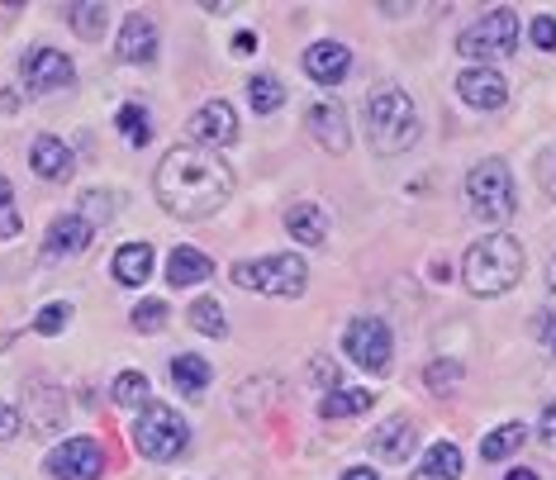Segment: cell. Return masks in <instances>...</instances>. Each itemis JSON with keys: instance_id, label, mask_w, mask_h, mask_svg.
Instances as JSON below:
<instances>
[{"instance_id": "6da1fadb", "label": "cell", "mask_w": 556, "mask_h": 480, "mask_svg": "<svg viewBox=\"0 0 556 480\" xmlns=\"http://www.w3.org/2000/svg\"><path fill=\"white\" fill-rule=\"evenodd\" d=\"M153 186H157L162 210L176 214V219H210L214 210L229 205L233 172L219 153L186 143V148H172V153L157 162Z\"/></svg>"}, {"instance_id": "1f68e13d", "label": "cell", "mask_w": 556, "mask_h": 480, "mask_svg": "<svg viewBox=\"0 0 556 480\" xmlns=\"http://www.w3.org/2000/svg\"><path fill=\"white\" fill-rule=\"evenodd\" d=\"M67 324H72V305H67V300H53V305H43L39 319H34V328H39L43 338H58Z\"/></svg>"}, {"instance_id": "ee69618b", "label": "cell", "mask_w": 556, "mask_h": 480, "mask_svg": "<svg viewBox=\"0 0 556 480\" xmlns=\"http://www.w3.org/2000/svg\"><path fill=\"white\" fill-rule=\"evenodd\" d=\"M504 480H538L533 471H528V466H514V471L509 476H504Z\"/></svg>"}, {"instance_id": "4dcf8cb0", "label": "cell", "mask_w": 556, "mask_h": 480, "mask_svg": "<svg viewBox=\"0 0 556 480\" xmlns=\"http://www.w3.org/2000/svg\"><path fill=\"white\" fill-rule=\"evenodd\" d=\"M67 20H72V29H77L81 39H100V34H105L110 10H105V5H72Z\"/></svg>"}, {"instance_id": "ba28073f", "label": "cell", "mask_w": 556, "mask_h": 480, "mask_svg": "<svg viewBox=\"0 0 556 480\" xmlns=\"http://www.w3.org/2000/svg\"><path fill=\"white\" fill-rule=\"evenodd\" d=\"M343 352L366 371H390V352H395V338H390L386 319H376V314H357V319L348 324L343 333Z\"/></svg>"}, {"instance_id": "7a4b0ae2", "label": "cell", "mask_w": 556, "mask_h": 480, "mask_svg": "<svg viewBox=\"0 0 556 480\" xmlns=\"http://www.w3.org/2000/svg\"><path fill=\"white\" fill-rule=\"evenodd\" d=\"M462 276H466V290L485 295V300L514 290L518 276H523V248H518V238L490 233V238H480V243H471L466 248V262H462Z\"/></svg>"}, {"instance_id": "277c9868", "label": "cell", "mask_w": 556, "mask_h": 480, "mask_svg": "<svg viewBox=\"0 0 556 480\" xmlns=\"http://www.w3.org/2000/svg\"><path fill=\"white\" fill-rule=\"evenodd\" d=\"M229 276L238 290H257V295H271V300H295L309 286V267L300 252H271V257H257V262H233Z\"/></svg>"}, {"instance_id": "603a6c76", "label": "cell", "mask_w": 556, "mask_h": 480, "mask_svg": "<svg viewBox=\"0 0 556 480\" xmlns=\"http://www.w3.org/2000/svg\"><path fill=\"white\" fill-rule=\"evenodd\" d=\"M153 276V243H124L115 252V281L119 286H143Z\"/></svg>"}, {"instance_id": "9c48e42d", "label": "cell", "mask_w": 556, "mask_h": 480, "mask_svg": "<svg viewBox=\"0 0 556 480\" xmlns=\"http://www.w3.org/2000/svg\"><path fill=\"white\" fill-rule=\"evenodd\" d=\"M43 466L53 480H100V471H105V452H100L96 438H67L48 452Z\"/></svg>"}, {"instance_id": "8992f818", "label": "cell", "mask_w": 556, "mask_h": 480, "mask_svg": "<svg viewBox=\"0 0 556 480\" xmlns=\"http://www.w3.org/2000/svg\"><path fill=\"white\" fill-rule=\"evenodd\" d=\"M457 53L471 58V67H490V58H509L518 53V15L509 5H495L490 15H480L476 24H466Z\"/></svg>"}, {"instance_id": "ffe728a7", "label": "cell", "mask_w": 556, "mask_h": 480, "mask_svg": "<svg viewBox=\"0 0 556 480\" xmlns=\"http://www.w3.org/2000/svg\"><path fill=\"white\" fill-rule=\"evenodd\" d=\"M210 381H214V366L200 357V352H181V357L172 362V386L181 390V395L200 400V395L210 390Z\"/></svg>"}, {"instance_id": "ac0fdd59", "label": "cell", "mask_w": 556, "mask_h": 480, "mask_svg": "<svg viewBox=\"0 0 556 480\" xmlns=\"http://www.w3.org/2000/svg\"><path fill=\"white\" fill-rule=\"evenodd\" d=\"M29 167H34V176H43V181H67L77 162H72V148L62 143V138L39 134L29 148Z\"/></svg>"}, {"instance_id": "7bdbcfd3", "label": "cell", "mask_w": 556, "mask_h": 480, "mask_svg": "<svg viewBox=\"0 0 556 480\" xmlns=\"http://www.w3.org/2000/svg\"><path fill=\"white\" fill-rule=\"evenodd\" d=\"M343 480H381V476H376V466H348Z\"/></svg>"}, {"instance_id": "30bf717a", "label": "cell", "mask_w": 556, "mask_h": 480, "mask_svg": "<svg viewBox=\"0 0 556 480\" xmlns=\"http://www.w3.org/2000/svg\"><path fill=\"white\" fill-rule=\"evenodd\" d=\"M20 77H24L29 91L48 96V91H62V86L77 81V67H72V58L58 53V48H29V53H24Z\"/></svg>"}, {"instance_id": "2e32d148", "label": "cell", "mask_w": 556, "mask_h": 480, "mask_svg": "<svg viewBox=\"0 0 556 480\" xmlns=\"http://www.w3.org/2000/svg\"><path fill=\"white\" fill-rule=\"evenodd\" d=\"M348 67H352L348 43L324 39V43L305 48V72H309V81H319V86H338V81L348 77Z\"/></svg>"}, {"instance_id": "4fadbf2b", "label": "cell", "mask_w": 556, "mask_h": 480, "mask_svg": "<svg viewBox=\"0 0 556 480\" xmlns=\"http://www.w3.org/2000/svg\"><path fill=\"white\" fill-rule=\"evenodd\" d=\"M305 124H309V134L319 138L328 153H348V143H352V134H348V110L338 105L333 96L314 100L309 115H305Z\"/></svg>"}, {"instance_id": "3957f363", "label": "cell", "mask_w": 556, "mask_h": 480, "mask_svg": "<svg viewBox=\"0 0 556 480\" xmlns=\"http://www.w3.org/2000/svg\"><path fill=\"white\" fill-rule=\"evenodd\" d=\"M366 138H371L376 153H386V157L414 148V138H419V110H414V100L404 96L400 86L371 91V100H366Z\"/></svg>"}, {"instance_id": "52a82bcc", "label": "cell", "mask_w": 556, "mask_h": 480, "mask_svg": "<svg viewBox=\"0 0 556 480\" xmlns=\"http://www.w3.org/2000/svg\"><path fill=\"white\" fill-rule=\"evenodd\" d=\"M466 200H471V214L480 224H504L514 214V172L500 157L476 162L466 176Z\"/></svg>"}, {"instance_id": "f35d334b", "label": "cell", "mask_w": 556, "mask_h": 480, "mask_svg": "<svg viewBox=\"0 0 556 480\" xmlns=\"http://www.w3.org/2000/svg\"><path fill=\"white\" fill-rule=\"evenodd\" d=\"M538 181H542V191H547V195H556V148H547V153H542Z\"/></svg>"}, {"instance_id": "e0dca14e", "label": "cell", "mask_w": 556, "mask_h": 480, "mask_svg": "<svg viewBox=\"0 0 556 480\" xmlns=\"http://www.w3.org/2000/svg\"><path fill=\"white\" fill-rule=\"evenodd\" d=\"M157 58V24L148 15H129L119 29V62H134V67H148Z\"/></svg>"}, {"instance_id": "5bb4252c", "label": "cell", "mask_w": 556, "mask_h": 480, "mask_svg": "<svg viewBox=\"0 0 556 480\" xmlns=\"http://www.w3.org/2000/svg\"><path fill=\"white\" fill-rule=\"evenodd\" d=\"M414 447H419V428H414L409 419H386V424L371 433V457H376V462L409 466Z\"/></svg>"}, {"instance_id": "484cf974", "label": "cell", "mask_w": 556, "mask_h": 480, "mask_svg": "<svg viewBox=\"0 0 556 480\" xmlns=\"http://www.w3.org/2000/svg\"><path fill=\"white\" fill-rule=\"evenodd\" d=\"M518 447H523V424H500L495 433L480 442V457H485V462H504Z\"/></svg>"}, {"instance_id": "5b68a950", "label": "cell", "mask_w": 556, "mask_h": 480, "mask_svg": "<svg viewBox=\"0 0 556 480\" xmlns=\"http://www.w3.org/2000/svg\"><path fill=\"white\" fill-rule=\"evenodd\" d=\"M186 442H191V428H186L181 414H176L172 404L148 400L134 424V447L143 452L148 462H176L186 452Z\"/></svg>"}, {"instance_id": "b9f144b4", "label": "cell", "mask_w": 556, "mask_h": 480, "mask_svg": "<svg viewBox=\"0 0 556 480\" xmlns=\"http://www.w3.org/2000/svg\"><path fill=\"white\" fill-rule=\"evenodd\" d=\"M233 53H238V58L257 53V34H238V39H233Z\"/></svg>"}, {"instance_id": "7c38bea8", "label": "cell", "mask_w": 556, "mask_h": 480, "mask_svg": "<svg viewBox=\"0 0 556 480\" xmlns=\"http://www.w3.org/2000/svg\"><path fill=\"white\" fill-rule=\"evenodd\" d=\"M457 96L471 110H504L509 105V81L495 67H466L457 77Z\"/></svg>"}, {"instance_id": "d6a6232c", "label": "cell", "mask_w": 556, "mask_h": 480, "mask_svg": "<svg viewBox=\"0 0 556 480\" xmlns=\"http://www.w3.org/2000/svg\"><path fill=\"white\" fill-rule=\"evenodd\" d=\"M20 229H24V219L15 210V191H10V181L0 176V238H20Z\"/></svg>"}, {"instance_id": "836d02e7", "label": "cell", "mask_w": 556, "mask_h": 480, "mask_svg": "<svg viewBox=\"0 0 556 480\" xmlns=\"http://www.w3.org/2000/svg\"><path fill=\"white\" fill-rule=\"evenodd\" d=\"M167 305H162V300H143V305L134 310V328L138 333H157V328H167Z\"/></svg>"}, {"instance_id": "e575fe53", "label": "cell", "mask_w": 556, "mask_h": 480, "mask_svg": "<svg viewBox=\"0 0 556 480\" xmlns=\"http://www.w3.org/2000/svg\"><path fill=\"white\" fill-rule=\"evenodd\" d=\"M115 200L119 195H110V191H86L81 195V219L96 229V219H110V214H115Z\"/></svg>"}, {"instance_id": "7402d4cb", "label": "cell", "mask_w": 556, "mask_h": 480, "mask_svg": "<svg viewBox=\"0 0 556 480\" xmlns=\"http://www.w3.org/2000/svg\"><path fill=\"white\" fill-rule=\"evenodd\" d=\"M409 480H462V447L457 442H433L424 452V466Z\"/></svg>"}, {"instance_id": "8d00e7d4", "label": "cell", "mask_w": 556, "mask_h": 480, "mask_svg": "<svg viewBox=\"0 0 556 480\" xmlns=\"http://www.w3.org/2000/svg\"><path fill=\"white\" fill-rule=\"evenodd\" d=\"M528 39H533L542 53H556V20H552V15H538L533 29H528Z\"/></svg>"}, {"instance_id": "d590c367", "label": "cell", "mask_w": 556, "mask_h": 480, "mask_svg": "<svg viewBox=\"0 0 556 480\" xmlns=\"http://www.w3.org/2000/svg\"><path fill=\"white\" fill-rule=\"evenodd\" d=\"M424 381H428V390H438V395H442V390H452L462 381V366L457 362H428Z\"/></svg>"}, {"instance_id": "cb8c5ba5", "label": "cell", "mask_w": 556, "mask_h": 480, "mask_svg": "<svg viewBox=\"0 0 556 480\" xmlns=\"http://www.w3.org/2000/svg\"><path fill=\"white\" fill-rule=\"evenodd\" d=\"M376 404V390H328L319 400V419H348V414H366Z\"/></svg>"}, {"instance_id": "74e56055", "label": "cell", "mask_w": 556, "mask_h": 480, "mask_svg": "<svg viewBox=\"0 0 556 480\" xmlns=\"http://www.w3.org/2000/svg\"><path fill=\"white\" fill-rule=\"evenodd\" d=\"M20 409H15V404H5V400H0V442H15L20 438Z\"/></svg>"}, {"instance_id": "44dd1931", "label": "cell", "mask_w": 556, "mask_h": 480, "mask_svg": "<svg viewBox=\"0 0 556 480\" xmlns=\"http://www.w3.org/2000/svg\"><path fill=\"white\" fill-rule=\"evenodd\" d=\"M210 276H214V262L200 248H176L167 257V281L172 286H200V281H210Z\"/></svg>"}, {"instance_id": "9a60e30c", "label": "cell", "mask_w": 556, "mask_h": 480, "mask_svg": "<svg viewBox=\"0 0 556 480\" xmlns=\"http://www.w3.org/2000/svg\"><path fill=\"white\" fill-rule=\"evenodd\" d=\"M96 229L81 219V214H58L48 224V238H43V257H77V252L91 248Z\"/></svg>"}, {"instance_id": "f1b7e54d", "label": "cell", "mask_w": 556, "mask_h": 480, "mask_svg": "<svg viewBox=\"0 0 556 480\" xmlns=\"http://www.w3.org/2000/svg\"><path fill=\"white\" fill-rule=\"evenodd\" d=\"M115 124H119V134L129 138L134 148H143L148 138H153V124H148V110H143V105H134V100H129V105H119Z\"/></svg>"}, {"instance_id": "f546056e", "label": "cell", "mask_w": 556, "mask_h": 480, "mask_svg": "<svg viewBox=\"0 0 556 480\" xmlns=\"http://www.w3.org/2000/svg\"><path fill=\"white\" fill-rule=\"evenodd\" d=\"M186 314H191V328H195V333H205V338H224V328H229V324H224L219 300H195V305L186 310Z\"/></svg>"}, {"instance_id": "60d3db41", "label": "cell", "mask_w": 556, "mask_h": 480, "mask_svg": "<svg viewBox=\"0 0 556 480\" xmlns=\"http://www.w3.org/2000/svg\"><path fill=\"white\" fill-rule=\"evenodd\" d=\"M309 376H314V381H319V386H338V366H333V362H328V357H314V366H309Z\"/></svg>"}, {"instance_id": "4316f807", "label": "cell", "mask_w": 556, "mask_h": 480, "mask_svg": "<svg viewBox=\"0 0 556 480\" xmlns=\"http://www.w3.org/2000/svg\"><path fill=\"white\" fill-rule=\"evenodd\" d=\"M248 100H252V110H257V115H271V110H281L286 86L262 72V77H252V81H248Z\"/></svg>"}, {"instance_id": "d6986e66", "label": "cell", "mask_w": 556, "mask_h": 480, "mask_svg": "<svg viewBox=\"0 0 556 480\" xmlns=\"http://www.w3.org/2000/svg\"><path fill=\"white\" fill-rule=\"evenodd\" d=\"M286 233L300 238L305 248L328 243V214H324L319 200H300V205H290L286 210Z\"/></svg>"}, {"instance_id": "d4e9b609", "label": "cell", "mask_w": 556, "mask_h": 480, "mask_svg": "<svg viewBox=\"0 0 556 480\" xmlns=\"http://www.w3.org/2000/svg\"><path fill=\"white\" fill-rule=\"evenodd\" d=\"M29 404H34V433H58L62 428V400H58V390L53 386H43V381H34L29 386Z\"/></svg>"}, {"instance_id": "bcb514c9", "label": "cell", "mask_w": 556, "mask_h": 480, "mask_svg": "<svg viewBox=\"0 0 556 480\" xmlns=\"http://www.w3.org/2000/svg\"><path fill=\"white\" fill-rule=\"evenodd\" d=\"M547 348H552V357H556V324H547Z\"/></svg>"}, {"instance_id": "ab89813d", "label": "cell", "mask_w": 556, "mask_h": 480, "mask_svg": "<svg viewBox=\"0 0 556 480\" xmlns=\"http://www.w3.org/2000/svg\"><path fill=\"white\" fill-rule=\"evenodd\" d=\"M538 438L547 442V447H556V400L542 409V419H538Z\"/></svg>"}, {"instance_id": "83f0119b", "label": "cell", "mask_w": 556, "mask_h": 480, "mask_svg": "<svg viewBox=\"0 0 556 480\" xmlns=\"http://www.w3.org/2000/svg\"><path fill=\"white\" fill-rule=\"evenodd\" d=\"M110 395H115L119 409H138V404H148V376L143 371H119L115 386H110Z\"/></svg>"}, {"instance_id": "f6af8a7d", "label": "cell", "mask_w": 556, "mask_h": 480, "mask_svg": "<svg viewBox=\"0 0 556 480\" xmlns=\"http://www.w3.org/2000/svg\"><path fill=\"white\" fill-rule=\"evenodd\" d=\"M547 290L556 295V257H552V267H547Z\"/></svg>"}, {"instance_id": "8fae6325", "label": "cell", "mask_w": 556, "mask_h": 480, "mask_svg": "<svg viewBox=\"0 0 556 480\" xmlns=\"http://www.w3.org/2000/svg\"><path fill=\"white\" fill-rule=\"evenodd\" d=\"M191 138H195V148H210V153L214 148H229L238 138V115L229 100H205L191 115Z\"/></svg>"}]
</instances>
